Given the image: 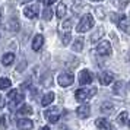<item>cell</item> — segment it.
<instances>
[{
    "label": "cell",
    "instance_id": "cell-1",
    "mask_svg": "<svg viewBox=\"0 0 130 130\" xmlns=\"http://www.w3.org/2000/svg\"><path fill=\"white\" fill-rule=\"evenodd\" d=\"M92 26H94V18H92V15L86 13V15H83V16H82L80 22L77 24L76 31L79 32V34H82V32H86V31H89Z\"/></svg>",
    "mask_w": 130,
    "mask_h": 130
},
{
    "label": "cell",
    "instance_id": "cell-2",
    "mask_svg": "<svg viewBox=\"0 0 130 130\" xmlns=\"http://www.w3.org/2000/svg\"><path fill=\"white\" fill-rule=\"evenodd\" d=\"M96 92V89L95 88H91V89H86V88H80L77 89L76 92H75V98H76L79 102H82V101H86L89 98H92Z\"/></svg>",
    "mask_w": 130,
    "mask_h": 130
},
{
    "label": "cell",
    "instance_id": "cell-3",
    "mask_svg": "<svg viewBox=\"0 0 130 130\" xmlns=\"http://www.w3.org/2000/svg\"><path fill=\"white\" fill-rule=\"evenodd\" d=\"M44 116H45V118H47L50 123H57L59 118H60V110L57 107H51L50 110H45Z\"/></svg>",
    "mask_w": 130,
    "mask_h": 130
},
{
    "label": "cell",
    "instance_id": "cell-4",
    "mask_svg": "<svg viewBox=\"0 0 130 130\" xmlns=\"http://www.w3.org/2000/svg\"><path fill=\"white\" fill-rule=\"evenodd\" d=\"M57 82H59L60 86L66 88V86H70L72 83L75 82V76H73L72 73H61V75H59Z\"/></svg>",
    "mask_w": 130,
    "mask_h": 130
},
{
    "label": "cell",
    "instance_id": "cell-5",
    "mask_svg": "<svg viewBox=\"0 0 130 130\" xmlns=\"http://www.w3.org/2000/svg\"><path fill=\"white\" fill-rule=\"evenodd\" d=\"M96 53L100 54V56H110V54L112 53V50H111V44L108 41H102L100 42L98 45H96Z\"/></svg>",
    "mask_w": 130,
    "mask_h": 130
},
{
    "label": "cell",
    "instance_id": "cell-6",
    "mask_svg": "<svg viewBox=\"0 0 130 130\" xmlns=\"http://www.w3.org/2000/svg\"><path fill=\"white\" fill-rule=\"evenodd\" d=\"M38 10H40L38 5H31V6L24 7V15L28 19H35L38 16Z\"/></svg>",
    "mask_w": 130,
    "mask_h": 130
},
{
    "label": "cell",
    "instance_id": "cell-7",
    "mask_svg": "<svg viewBox=\"0 0 130 130\" xmlns=\"http://www.w3.org/2000/svg\"><path fill=\"white\" fill-rule=\"evenodd\" d=\"M92 82V73L89 70H82L80 73H79V83L82 85V86H85V85H89V83Z\"/></svg>",
    "mask_w": 130,
    "mask_h": 130
},
{
    "label": "cell",
    "instance_id": "cell-8",
    "mask_svg": "<svg viewBox=\"0 0 130 130\" xmlns=\"http://www.w3.org/2000/svg\"><path fill=\"white\" fill-rule=\"evenodd\" d=\"M16 126L19 127V130H31L34 127V123H32V120H29V118H19Z\"/></svg>",
    "mask_w": 130,
    "mask_h": 130
},
{
    "label": "cell",
    "instance_id": "cell-9",
    "mask_svg": "<svg viewBox=\"0 0 130 130\" xmlns=\"http://www.w3.org/2000/svg\"><path fill=\"white\" fill-rule=\"evenodd\" d=\"M42 45H44V37L41 34H37L34 37V40H32V50L34 51H40L42 48Z\"/></svg>",
    "mask_w": 130,
    "mask_h": 130
},
{
    "label": "cell",
    "instance_id": "cell-10",
    "mask_svg": "<svg viewBox=\"0 0 130 130\" xmlns=\"http://www.w3.org/2000/svg\"><path fill=\"white\" fill-rule=\"evenodd\" d=\"M100 82H101V85H104V86L110 85V83L114 82V75L110 73V72H104V73H101L100 75Z\"/></svg>",
    "mask_w": 130,
    "mask_h": 130
},
{
    "label": "cell",
    "instance_id": "cell-11",
    "mask_svg": "<svg viewBox=\"0 0 130 130\" xmlns=\"http://www.w3.org/2000/svg\"><path fill=\"white\" fill-rule=\"evenodd\" d=\"M89 112H91V107L88 104H82L80 107H77V110H76V114L80 118H86L89 116Z\"/></svg>",
    "mask_w": 130,
    "mask_h": 130
},
{
    "label": "cell",
    "instance_id": "cell-12",
    "mask_svg": "<svg viewBox=\"0 0 130 130\" xmlns=\"http://www.w3.org/2000/svg\"><path fill=\"white\" fill-rule=\"evenodd\" d=\"M95 126H96L98 129H101V130H111L112 129L111 123H110L107 118H98V120L95 121Z\"/></svg>",
    "mask_w": 130,
    "mask_h": 130
},
{
    "label": "cell",
    "instance_id": "cell-13",
    "mask_svg": "<svg viewBox=\"0 0 130 130\" xmlns=\"http://www.w3.org/2000/svg\"><path fill=\"white\" fill-rule=\"evenodd\" d=\"M24 98H25V95H24V92H16V95H15V96H13L12 100H10V110H12V108H15V107L18 105V104H21V102H22V101H24Z\"/></svg>",
    "mask_w": 130,
    "mask_h": 130
},
{
    "label": "cell",
    "instance_id": "cell-14",
    "mask_svg": "<svg viewBox=\"0 0 130 130\" xmlns=\"http://www.w3.org/2000/svg\"><path fill=\"white\" fill-rule=\"evenodd\" d=\"M54 98H56V95H54L53 92H47V94L42 96L41 105H42V107H48V105H50V104L54 101Z\"/></svg>",
    "mask_w": 130,
    "mask_h": 130
},
{
    "label": "cell",
    "instance_id": "cell-15",
    "mask_svg": "<svg viewBox=\"0 0 130 130\" xmlns=\"http://www.w3.org/2000/svg\"><path fill=\"white\" fill-rule=\"evenodd\" d=\"M15 61V54L13 53H6L2 57V64L3 66H10Z\"/></svg>",
    "mask_w": 130,
    "mask_h": 130
},
{
    "label": "cell",
    "instance_id": "cell-16",
    "mask_svg": "<svg viewBox=\"0 0 130 130\" xmlns=\"http://www.w3.org/2000/svg\"><path fill=\"white\" fill-rule=\"evenodd\" d=\"M118 22V28L120 29H123V31H129V22H127V19H126V16L124 15H120V19L117 21Z\"/></svg>",
    "mask_w": 130,
    "mask_h": 130
},
{
    "label": "cell",
    "instance_id": "cell-17",
    "mask_svg": "<svg viewBox=\"0 0 130 130\" xmlns=\"http://www.w3.org/2000/svg\"><path fill=\"white\" fill-rule=\"evenodd\" d=\"M117 123L118 124H127L129 123V112L127 111H121L120 114H118V117H117Z\"/></svg>",
    "mask_w": 130,
    "mask_h": 130
},
{
    "label": "cell",
    "instance_id": "cell-18",
    "mask_svg": "<svg viewBox=\"0 0 130 130\" xmlns=\"http://www.w3.org/2000/svg\"><path fill=\"white\" fill-rule=\"evenodd\" d=\"M31 114H32V107L28 105V104H25V105L18 111V116H22V117H25V116H31Z\"/></svg>",
    "mask_w": 130,
    "mask_h": 130
},
{
    "label": "cell",
    "instance_id": "cell-19",
    "mask_svg": "<svg viewBox=\"0 0 130 130\" xmlns=\"http://www.w3.org/2000/svg\"><path fill=\"white\" fill-rule=\"evenodd\" d=\"M114 111V105H112L111 102H104L102 105H101V112L102 114H110V112Z\"/></svg>",
    "mask_w": 130,
    "mask_h": 130
},
{
    "label": "cell",
    "instance_id": "cell-20",
    "mask_svg": "<svg viewBox=\"0 0 130 130\" xmlns=\"http://www.w3.org/2000/svg\"><path fill=\"white\" fill-rule=\"evenodd\" d=\"M56 15H57L59 19H61L66 15V5L64 3H59V6H57V9H56Z\"/></svg>",
    "mask_w": 130,
    "mask_h": 130
},
{
    "label": "cell",
    "instance_id": "cell-21",
    "mask_svg": "<svg viewBox=\"0 0 130 130\" xmlns=\"http://www.w3.org/2000/svg\"><path fill=\"white\" fill-rule=\"evenodd\" d=\"M72 50L76 51V53H80V51L83 50V40H80V38L76 40V41L73 42V45H72Z\"/></svg>",
    "mask_w": 130,
    "mask_h": 130
},
{
    "label": "cell",
    "instance_id": "cell-22",
    "mask_svg": "<svg viewBox=\"0 0 130 130\" xmlns=\"http://www.w3.org/2000/svg\"><path fill=\"white\" fill-rule=\"evenodd\" d=\"M12 85V80L9 77H0V89H7L10 88Z\"/></svg>",
    "mask_w": 130,
    "mask_h": 130
},
{
    "label": "cell",
    "instance_id": "cell-23",
    "mask_svg": "<svg viewBox=\"0 0 130 130\" xmlns=\"http://www.w3.org/2000/svg\"><path fill=\"white\" fill-rule=\"evenodd\" d=\"M102 35H104V28H98V29L95 31L94 35L91 37V41H92V42H96V40H100Z\"/></svg>",
    "mask_w": 130,
    "mask_h": 130
},
{
    "label": "cell",
    "instance_id": "cell-24",
    "mask_svg": "<svg viewBox=\"0 0 130 130\" xmlns=\"http://www.w3.org/2000/svg\"><path fill=\"white\" fill-rule=\"evenodd\" d=\"M51 18H53V12H51V9H50V7L44 9V10H42V19H44V21H51Z\"/></svg>",
    "mask_w": 130,
    "mask_h": 130
},
{
    "label": "cell",
    "instance_id": "cell-25",
    "mask_svg": "<svg viewBox=\"0 0 130 130\" xmlns=\"http://www.w3.org/2000/svg\"><path fill=\"white\" fill-rule=\"evenodd\" d=\"M70 38H72L70 32H64V34L61 35V42H63V45H67V44L70 42Z\"/></svg>",
    "mask_w": 130,
    "mask_h": 130
},
{
    "label": "cell",
    "instance_id": "cell-26",
    "mask_svg": "<svg viewBox=\"0 0 130 130\" xmlns=\"http://www.w3.org/2000/svg\"><path fill=\"white\" fill-rule=\"evenodd\" d=\"M9 28L12 31H18L19 29V22L16 19H10V25H9Z\"/></svg>",
    "mask_w": 130,
    "mask_h": 130
},
{
    "label": "cell",
    "instance_id": "cell-27",
    "mask_svg": "<svg viewBox=\"0 0 130 130\" xmlns=\"http://www.w3.org/2000/svg\"><path fill=\"white\" fill-rule=\"evenodd\" d=\"M123 86H124L123 80H118V82L116 83V86H114V92H116V94H120V91H123Z\"/></svg>",
    "mask_w": 130,
    "mask_h": 130
},
{
    "label": "cell",
    "instance_id": "cell-28",
    "mask_svg": "<svg viewBox=\"0 0 130 130\" xmlns=\"http://www.w3.org/2000/svg\"><path fill=\"white\" fill-rule=\"evenodd\" d=\"M5 129H6V117L2 116L0 117V130H5Z\"/></svg>",
    "mask_w": 130,
    "mask_h": 130
},
{
    "label": "cell",
    "instance_id": "cell-29",
    "mask_svg": "<svg viewBox=\"0 0 130 130\" xmlns=\"http://www.w3.org/2000/svg\"><path fill=\"white\" fill-rule=\"evenodd\" d=\"M130 0H120V2H118L117 3V6L120 7V9H124V7L127 6V3H129Z\"/></svg>",
    "mask_w": 130,
    "mask_h": 130
},
{
    "label": "cell",
    "instance_id": "cell-30",
    "mask_svg": "<svg viewBox=\"0 0 130 130\" xmlns=\"http://www.w3.org/2000/svg\"><path fill=\"white\" fill-rule=\"evenodd\" d=\"M61 26H63V28H66V29H67V28H70V26H72V21H70V19L64 21V24L61 25Z\"/></svg>",
    "mask_w": 130,
    "mask_h": 130
},
{
    "label": "cell",
    "instance_id": "cell-31",
    "mask_svg": "<svg viewBox=\"0 0 130 130\" xmlns=\"http://www.w3.org/2000/svg\"><path fill=\"white\" fill-rule=\"evenodd\" d=\"M102 10H104L102 7H98V9H96V15H100V18H101V19L104 18V12H102Z\"/></svg>",
    "mask_w": 130,
    "mask_h": 130
},
{
    "label": "cell",
    "instance_id": "cell-32",
    "mask_svg": "<svg viewBox=\"0 0 130 130\" xmlns=\"http://www.w3.org/2000/svg\"><path fill=\"white\" fill-rule=\"evenodd\" d=\"M42 2H44V5H45V6H51V5H53V3H56V0H42Z\"/></svg>",
    "mask_w": 130,
    "mask_h": 130
},
{
    "label": "cell",
    "instance_id": "cell-33",
    "mask_svg": "<svg viewBox=\"0 0 130 130\" xmlns=\"http://www.w3.org/2000/svg\"><path fill=\"white\" fill-rule=\"evenodd\" d=\"M3 107H5V100H3V96L0 94V108H3Z\"/></svg>",
    "mask_w": 130,
    "mask_h": 130
},
{
    "label": "cell",
    "instance_id": "cell-34",
    "mask_svg": "<svg viewBox=\"0 0 130 130\" xmlns=\"http://www.w3.org/2000/svg\"><path fill=\"white\" fill-rule=\"evenodd\" d=\"M40 130H50V127H47V126H44V127H41Z\"/></svg>",
    "mask_w": 130,
    "mask_h": 130
},
{
    "label": "cell",
    "instance_id": "cell-35",
    "mask_svg": "<svg viewBox=\"0 0 130 130\" xmlns=\"http://www.w3.org/2000/svg\"><path fill=\"white\" fill-rule=\"evenodd\" d=\"M91 2H102V0H91Z\"/></svg>",
    "mask_w": 130,
    "mask_h": 130
},
{
    "label": "cell",
    "instance_id": "cell-36",
    "mask_svg": "<svg viewBox=\"0 0 130 130\" xmlns=\"http://www.w3.org/2000/svg\"><path fill=\"white\" fill-rule=\"evenodd\" d=\"M0 19H2V10H0Z\"/></svg>",
    "mask_w": 130,
    "mask_h": 130
},
{
    "label": "cell",
    "instance_id": "cell-37",
    "mask_svg": "<svg viewBox=\"0 0 130 130\" xmlns=\"http://www.w3.org/2000/svg\"><path fill=\"white\" fill-rule=\"evenodd\" d=\"M129 60H130V56H129Z\"/></svg>",
    "mask_w": 130,
    "mask_h": 130
}]
</instances>
